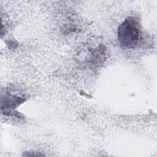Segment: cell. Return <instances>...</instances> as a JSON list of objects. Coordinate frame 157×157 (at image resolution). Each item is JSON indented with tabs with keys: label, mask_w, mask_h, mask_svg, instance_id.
<instances>
[{
	"label": "cell",
	"mask_w": 157,
	"mask_h": 157,
	"mask_svg": "<svg viewBox=\"0 0 157 157\" xmlns=\"http://www.w3.org/2000/svg\"><path fill=\"white\" fill-rule=\"evenodd\" d=\"M140 23L133 17H128L118 27V38L120 44L128 48L136 47L140 39Z\"/></svg>",
	"instance_id": "6da1fadb"
}]
</instances>
